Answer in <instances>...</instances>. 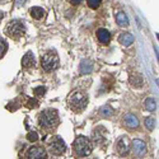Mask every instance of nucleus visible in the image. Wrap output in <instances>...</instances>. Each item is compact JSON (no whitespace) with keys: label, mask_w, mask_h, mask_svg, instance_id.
Instances as JSON below:
<instances>
[{"label":"nucleus","mask_w":159,"mask_h":159,"mask_svg":"<svg viewBox=\"0 0 159 159\" xmlns=\"http://www.w3.org/2000/svg\"><path fill=\"white\" fill-rule=\"evenodd\" d=\"M24 1H25V0H15V5L17 7H20L22 4H24Z\"/></svg>","instance_id":"nucleus-27"},{"label":"nucleus","mask_w":159,"mask_h":159,"mask_svg":"<svg viewBox=\"0 0 159 159\" xmlns=\"http://www.w3.org/2000/svg\"><path fill=\"white\" fill-rule=\"evenodd\" d=\"M101 1L102 0H87V3H88V5L93 8V9H96V8H98L101 5Z\"/></svg>","instance_id":"nucleus-23"},{"label":"nucleus","mask_w":159,"mask_h":159,"mask_svg":"<svg viewBox=\"0 0 159 159\" xmlns=\"http://www.w3.org/2000/svg\"><path fill=\"white\" fill-rule=\"evenodd\" d=\"M27 159H47V153L42 147H32L27 153Z\"/></svg>","instance_id":"nucleus-7"},{"label":"nucleus","mask_w":159,"mask_h":159,"mask_svg":"<svg viewBox=\"0 0 159 159\" xmlns=\"http://www.w3.org/2000/svg\"><path fill=\"white\" fill-rule=\"evenodd\" d=\"M45 14L46 13L41 7H33L31 9V15L33 17L34 19H42L45 17Z\"/></svg>","instance_id":"nucleus-16"},{"label":"nucleus","mask_w":159,"mask_h":159,"mask_svg":"<svg viewBox=\"0 0 159 159\" xmlns=\"http://www.w3.org/2000/svg\"><path fill=\"white\" fill-rule=\"evenodd\" d=\"M38 121H40V125L45 129H49V127H52L55 123L59 121V113L56 110H45L42 111L41 115H40V118H38Z\"/></svg>","instance_id":"nucleus-3"},{"label":"nucleus","mask_w":159,"mask_h":159,"mask_svg":"<svg viewBox=\"0 0 159 159\" xmlns=\"http://www.w3.org/2000/svg\"><path fill=\"white\" fill-rule=\"evenodd\" d=\"M73 149H74V153L78 157H87L92 153V144L87 137L79 136L73 143Z\"/></svg>","instance_id":"nucleus-2"},{"label":"nucleus","mask_w":159,"mask_h":159,"mask_svg":"<svg viewBox=\"0 0 159 159\" xmlns=\"http://www.w3.org/2000/svg\"><path fill=\"white\" fill-rule=\"evenodd\" d=\"M45 93H46V88L45 87H37V88H34V94H36L37 97L44 96Z\"/></svg>","instance_id":"nucleus-24"},{"label":"nucleus","mask_w":159,"mask_h":159,"mask_svg":"<svg viewBox=\"0 0 159 159\" xmlns=\"http://www.w3.org/2000/svg\"><path fill=\"white\" fill-rule=\"evenodd\" d=\"M92 68H93V64L89 61V60H85V61H81V65H80V71L83 73H91L92 71Z\"/></svg>","instance_id":"nucleus-18"},{"label":"nucleus","mask_w":159,"mask_h":159,"mask_svg":"<svg viewBox=\"0 0 159 159\" xmlns=\"http://www.w3.org/2000/svg\"><path fill=\"white\" fill-rule=\"evenodd\" d=\"M129 145H130L129 139L125 136L120 137V139L117 140V143H116V149H117V153L120 154V155H126V154L129 153Z\"/></svg>","instance_id":"nucleus-8"},{"label":"nucleus","mask_w":159,"mask_h":159,"mask_svg":"<svg viewBox=\"0 0 159 159\" xmlns=\"http://www.w3.org/2000/svg\"><path fill=\"white\" fill-rule=\"evenodd\" d=\"M69 1H70L73 5H79V4L83 1V0H69Z\"/></svg>","instance_id":"nucleus-26"},{"label":"nucleus","mask_w":159,"mask_h":159,"mask_svg":"<svg viewBox=\"0 0 159 159\" xmlns=\"http://www.w3.org/2000/svg\"><path fill=\"white\" fill-rule=\"evenodd\" d=\"M130 84L132 85V87H135V88H141V87H143V84H144L143 76L139 75V74L131 75L130 76Z\"/></svg>","instance_id":"nucleus-15"},{"label":"nucleus","mask_w":159,"mask_h":159,"mask_svg":"<svg viewBox=\"0 0 159 159\" xmlns=\"http://www.w3.org/2000/svg\"><path fill=\"white\" fill-rule=\"evenodd\" d=\"M112 113H113V110L111 108V107H108V106H106V107H103V108H101V115L102 116L108 117V116H111Z\"/></svg>","instance_id":"nucleus-22"},{"label":"nucleus","mask_w":159,"mask_h":159,"mask_svg":"<svg viewBox=\"0 0 159 159\" xmlns=\"http://www.w3.org/2000/svg\"><path fill=\"white\" fill-rule=\"evenodd\" d=\"M116 20H117L118 25H121V27H127V25H129V19H127V15H126L123 12H120L118 14L116 15Z\"/></svg>","instance_id":"nucleus-17"},{"label":"nucleus","mask_w":159,"mask_h":159,"mask_svg":"<svg viewBox=\"0 0 159 159\" xmlns=\"http://www.w3.org/2000/svg\"><path fill=\"white\" fill-rule=\"evenodd\" d=\"M97 37H98V41L102 42V44H108L110 40H111V34L110 32L105 28H101L97 31Z\"/></svg>","instance_id":"nucleus-11"},{"label":"nucleus","mask_w":159,"mask_h":159,"mask_svg":"<svg viewBox=\"0 0 159 159\" xmlns=\"http://www.w3.org/2000/svg\"><path fill=\"white\" fill-rule=\"evenodd\" d=\"M41 65H42V69H44L45 71H47V73L56 70V69L59 68L57 54L55 52V51H47L44 56H42Z\"/></svg>","instance_id":"nucleus-4"},{"label":"nucleus","mask_w":159,"mask_h":159,"mask_svg":"<svg viewBox=\"0 0 159 159\" xmlns=\"http://www.w3.org/2000/svg\"><path fill=\"white\" fill-rule=\"evenodd\" d=\"M7 33L12 38L18 40V38L23 37V34H24V24L20 20H12L7 25Z\"/></svg>","instance_id":"nucleus-5"},{"label":"nucleus","mask_w":159,"mask_h":159,"mask_svg":"<svg viewBox=\"0 0 159 159\" xmlns=\"http://www.w3.org/2000/svg\"><path fill=\"white\" fill-rule=\"evenodd\" d=\"M93 139L97 144H102L103 141L106 140V136H105V131H103V127H98L93 131Z\"/></svg>","instance_id":"nucleus-13"},{"label":"nucleus","mask_w":159,"mask_h":159,"mask_svg":"<svg viewBox=\"0 0 159 159\" xmlns=\"http://www.w3.org/2000/svg\"><path fill=\"white\" fill-rule=\"evenodd\" d=\"M3 17H4V13L0 12V22H1V19H3Z\"/></svg>","instance_id":"nucleus-29"},{"label":"nucleus","mask_w":159,"mask_h":159,"mask_svg":"<svg viewBox=\"0 0 159 159\" xmlns=\"http://www.w3.org/2000/svg\"><path fill=\"white\" fill-rule=\"evenodd\" d=\"M125 122H126V126H129L130 129H136L139 126V120L132 113H129L125 116Z\"/></svg>","instance_id":"nucleus-12"},{"label":"nucleus","mask_w":159,"mask_h":159,"mask_svg":"<svg viewBox=\"0 0 159 159\" xmlns=\"http://www.w3.org/2000/svg\"><path fill=\"white\" fill-rule=\"evenodd\" d=\"M65 149H66V145L61 137L60 136L54 137V140L50 144V150L52 152V154H55V155H61L65 152Z\"/></svg>","instance_id":"nucleus-6"},{"label":"nucleus","mask_w":159,"mask_h":159,"mask_svg":"<svg viewBox=\"0 0 159 159\" xmlns=\"http://www.w3.org/2000/svg\"><path fill=\"white\" fill-rule=\"evenodd\" d=\"M144 106L148 111H154L157 108V102H155L154 98H147L145 102H144Z\"/></svg>","instance_id":"nucleus-19"},{"label":"nucleus","mask_w":159,"mask_h":159,"mask_svg":"<svg viewBox=\"0 0 159 159\" xmlns=\"http://www.w3.org/2000/svg\"><path fill=\"white\" fill-rule=\"evenodd\" d=\"M132 149H134V153L137 157H143L147 153V144L140 139H135L132 141Z\"/></svg>","instance_id":"nucleus-9"},{"label":"nucleus","mask_w":159,"mask_h":159,"mask_svg":"<svg viewBox=\"0 0 159 159\" xmlns=\"http://www.w3.org/2000/svg\"><path fill=\"white\" fill-rule=\"evenodd\" d=\"M27 139L29 141H36V140H38V134H37V132H34V131L28 132V134H27Z\"/></svg>","instance_id":"nucleus-25"},{"label":"nucleus","mask_w":159,"mask_h":159,"mask_svg":"<svg viewBox=\"0 0 159 159\" xmlns=\"http://www.w3.org/2000/svg\"><path fill=\"white\" fill-rule=\"evenodd\" d=\"M38 103L36 102V101H33V99H31V102L28 103V107H33V106H37Z\"/></svg>","instance_id":"nucleus-28"},{"label":"nucleus","mask_w":159,"mask_h":159,"mask_svg":"<svg viewBox=\"0 0 159 159\" xmlns=\"http://www.w3.org/2000/svg\"><path fill=\"white\" fill-rule=\"evenodd\" d=\"M88 105V96L81 91L74 92L69 97V106L74 112H81Z\"/></svg>","instance_id":"nucleus-1"},{"label":"nucleus","mask_w":159,"mask_h":159,"mask_svg":"<svg viewBox=\"0 0 159 159\" xmlns=\"http://www.w3.org/2000/svg\"><path fill=\"white\" fill-rule=\"evenodd\" d=\"M118 41H120V44L123 45V46H130L132 45V42H134V36L130 33H122L121 36L118 37Z\"/></svg>","instance_id":"nucleus-14"},{"label":"nucleus","mask_w":159,"mask_h":159,"mask_svg":"<svg viewBox=\"0 0 159 159\" xmlns=\"http://www.w3.org/2000/svg\"><path fill=\"white\" fill-rule=\"evenodd\" d=\"M145 126H147L148 130L152 131L154 129V126H155V120H154L153 117H147L145 118Z\"/></svg>","instance_id":"nucleus-21"},{"label":"nucleus","mask_w":159,"mask_h":159,"mask_svg":"<svg viewBox=\"0 0 159 159\" xmlns=\"http://www.w3.org/2000/svg\"><path fill=\"white\" fill-rule=\"evenodd\" d=\"M36 65V60H34V56L31 51H28L27 54L23 56L22 59V66L25 68V69H31Z\"/></svg>","instance_id":"nucleus-10"},{"label":"nucleus","mask_w":159,"mask_h":159,"mask_svg":"<svg viewBox=\"0 0 159 159\" xmlns=\"http://www.w3.org/2000/svg\"><path fill=\"white\" fill-rule=\"evenodd\" d=\"M7 50H8V44L3 40V38H0V59L5 55Z\"/></svg>","instance_id":"nucleus-20"}]
</instances>
